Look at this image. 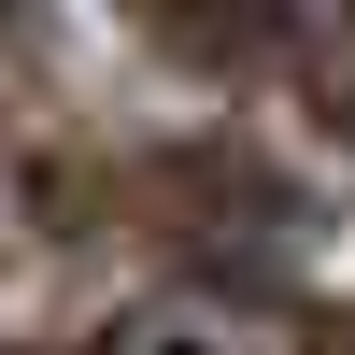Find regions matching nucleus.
Instances as JSON below:
<instances>
[{
	"mask_svg": "<svg viewBox=\"0 0 355 355\" xmlns=\"http://www.w3.org/2000/svg\"><path fill=\"white\" fill-rule=\"evenodd\" d=\"M100 355H284L270 313H242L227 284H171V299H128L100 327Z\"/></svg>",
	"mask_w": 355,
	"mask_h": 355,
	"instance_id": "1",
	"label": "nucleus"
}]
</instances>
